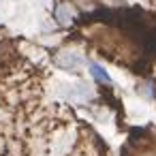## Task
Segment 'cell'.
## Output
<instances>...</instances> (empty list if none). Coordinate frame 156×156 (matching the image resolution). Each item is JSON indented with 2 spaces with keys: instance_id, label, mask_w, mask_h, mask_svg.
<instances>
[{
  "instance_id": "obj_2",
  "label": "cell",
  "mask_w": 156,
  "mask_h": 156,
  "mask_svg": "<svg viewBox=\"0 0 156 156\" xmlns=\"http://www.w3.org/2000/svg\"><path fill=\"white\" fill-rule=\"evenodd\" d=\"M88 71L92 75L94 81H101V83H111V75L107 73V69H103L98 62H90L88 64Z\"/></svg>"
},
{
  "instance_id": "obj_3",
  "label": "cell",
  "mask_w": 156,
  "mask_h": 156,
  "mask_svg": "<svg viewBox=\"0 0 156 156\" xmlns=\"http://www.w3.org/2000/svg\"><path fill=\"white\" fill-rule=\"evenodd\" d=\"M58 20H60L62 24H69V22H71V15H69V9H66V7H60V9H58Z\"/></svg>"
},
{
  "instance_id": "obj_1",
  "label": "cell",
  "mask_w": 156,
  "mask_h": 156,
  "mask_svg": "<svg viewBox=\"0 0 156 156\" xmlns=\"http://www.w3.org/2000/svg\"><path fill=\"white\" fill-rule=\"evenodd\" d=\"M81 60H83V58H81V54L71 49V51H62V54L58 56V60H56V62H58V66H60V69H77V66L81 64Z\"/></svg>"
}]
</instances>
